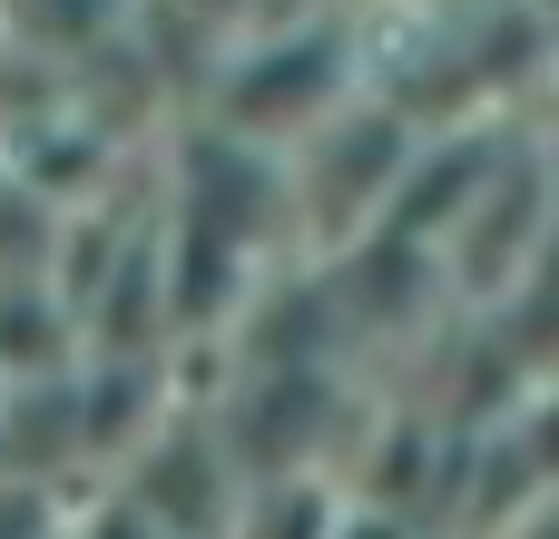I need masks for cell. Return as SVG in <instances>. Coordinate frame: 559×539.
I'll use <instances>...</instances> for the list:
<instances>
[]
</instances>
